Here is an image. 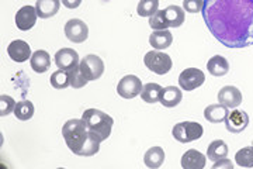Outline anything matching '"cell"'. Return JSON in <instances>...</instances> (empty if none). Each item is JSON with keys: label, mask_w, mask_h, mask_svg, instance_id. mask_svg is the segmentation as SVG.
Masks as SVG:
<instances>
[{"label": "cell", "mask_w": 253, "mask_h": 169, "mask_svg": "<svg viewBox=\"0 0 253 169\" xmlns=\"http://www.w3.org/2000/svg\"><path fill=\"white\" fill-rule=\"evenodd\" d=\"M207 69L212 76H224L229 72V63L224 56L214 55L208 59Z\"/></svg>", "instance_id": "cell-20"}, {"label": "cell", "mask_w": 253, "mask_h": 169, "mask_svg": "<svg viewBox=\"0 0 253 169\" xmlns=\"http://www.w3.org/2000/svg\"><path fill=\"white\" fill-rule=\"evenodd\" d=\"M249 125V116L244 110H234L228 113L225 118V127L229 133L239 134L245 131Z\"/></svg>", "instance_id": "cell-10"}, {"label": "cell", "mask_w": 253, "mask_h": 169, "mask_svg": "<svg viewBox=\"0 0 253 169\" xmlns=\"http://www.w3.org/2000/svg\"><path fill=\"white\" fill-rule=\"evenodd\" d=\"M55 63L59 69L63 71H72L76 66H79V54L72 48H62L55 54Z\"/></svg>", "instance_id": "cell-11"}, {"label": "cell", "mask_w": 253, "mask_h": 169, "mask_svg": "<svg viewBox=\"0 0 253 169\" xmlns=\"http://www.w3.org/2000/svg\"><path fill=\"white\" fill-rule=\"evenodd\" d=\"M204 7V0H183V9L189 13H200Z\"/></svg>", "instance_id": "cell-33"}, {"label": "cell", "mask_w": 253, "mask_h": 169, "mask_svg": "<svg viewBox=\"0 0 253 169\" xmlns=\"http://www.w3.org/2000/svg\"><path fill=\"white\" fill-rule=\"evenodd\" d=\"M204 82H206V75L197 68H187L181 72L179 76V85L181 89L186 92L197 89Z\"/></svg>", "instance_id": "cell-9"}, {"label": "cell", "mask_w": 253, "mask_h": 169, "mask_svg": "<svg viewBox=\"0 0 253 169\" xmlns=\"http://www.w3.org/2000/svg\"><path fill=\"white\" fill-rule=\"evenodd\" d=\"M37 17H38V14H37L36 7L24 6L18 10L17 14H16V26L21 31H28L36 26Z\"/></svg>", "instance_id": "cell-12"}, {"label": "cell", "mask_w": 253, "mask_h": 169, "mask_svg": "<svg viewBox=\"0 0 253 169\" xmlns=\"http://www.w3.org/2000/svg\"><path fill=\"white\" fill-rule=\"evenodd\" d=\"M30 65H31L33 71L37 72V73H44L51 66V56L44 50H38V51H36L31 55Z\"/></svg>", "instance_id": "cell-17"}, {"label": "cell", "mask_w": 253, "mask_h": 169, "mask_svg": "<svg viewBox=\"0 0 253 169\" xmlns=\"http://www.w3.org/2000/svg\"><path fill=\"white\" fill-rule=\"evenodd\" d=\"M68 73H69V78H71V86H72L73 89H81V88H84V86L87 85V82H89V80L83 76V73L81 72V68H79V66H76V68L72 69V71H68Z\"/></svg>", "instance_id": "cell-30"}, {"label": "cell", "mask_w": 253, "mask_h": 169, "mask_svg": "<svg viewBox=\"0 0 253 169\" xmlns=\"http://www.w3.org/2000/svg\"><path fill=\"white\" fill-rule=\"evenodd\" d=\"M82 118L87 127V131L94 135L101 143L106 141L111 134V128L114 124L113 117L97 109H87L82 114Z\"/></svg>", "instance_id": "cell-2"}, {"label": "cell", "mask_w": 253, "mask_h": 169, "mask_svg": "<svg viewBox=\"0 0 253 169\" xmlns=\"http://www.w3.org/2000/svg\"><path fill=\"white\" fill-rule=\"evenodd\" d=\"M79 68H81L83 76L89 82L100 79L101 75L104 73V62L100 56L94 55V54L86 55L79 63Z\"/></svg>", "instance_id": "cell-6"}, {"label": "cell", "mask_w": 253, "mask_h": 169, "mask_svg": "<svg viewBox=\"0 0 253 169\" xmlns=\"http://www.w3.org/2000/svg\"><path fill=\"white\" fill-rule=\"evenodd\" d=\"M159 9V0H139L136 13L141 17H151Z\"/></svg>", "instance_id": "cell-28"}, {"label": "cell", "mask_w": 253, "mask_h": 169, "mask_svg": "<svg viewBox=\"0 0 253 169\" xmlns=\"http://www.w3.org/2000/svg\"><path fill=\"white\" fill-rule=\"evenodd\" d=\"M163 11H165V18H166V23L169 27L177 28L184 23V17H186L184 9H181L180 6L172 4V6L166 7Z\"/></svg>", "instance_id": "cell-22"}, {"label": "cell", "mask_w": 253, "mask_h": 169, "mask_svg": "<svg viewBox=\"0 0 253 169\" xmlns=\"http://www.w3.org/2000/svg\"><path fill=\"white\" fill-rule=\"evenodd\" d=\"M16 102L11 96H7V95H1L0 96V116L4 117L10 114L11 112H14V107H16Z\"/></svg>", "instance_id": "cell-32"}, {"label": "cell", "mask_w": 253, "mask_h": 169, "mask_svg": "<svg viewBox=\"0 0 253 169\" xmlns=\"http://www.w3.org/2000/svg\"><path fill=\"white\" fill-rule=\"evenodd\" d=\"M144 63L149 71L155 72L158 75H166L168 72H170L173 66L172 58L168 54L161 53L158 50L146 53L144 56Z\"/></svg>", "instance_id": "cell-5"}, {"label": "cell", "mask_w": 253, "mask_h": 169, "mask_svg": "<svg viewBox=\"0 0 253 169\" xmlns=\"http://www.w3.org/2000/svg\"><path fill=\"white\" fill-rule=\"evenodd\" d=\"M144 162L148 168L156 169L159 167H162V164L165 162V151L161 147H152L148 151L145 152Z\"/></svg>", "instance_id": "cell-23"}, {"label": "cell", "mask_w": 253, "mask_h": 169, "mask_svg": "<svg viewBox=\"0 0 253 169\" xmlns=\"http://www.w3.org/2000/svg\"><path fill=\"white\" fill-rule=\"evenodd\" d=\"M236 164L244 168H253V147H245L236 152Z\"/></svg>", "instance_id": "cell-29"}, {"label": "cell", "mask_w": 253, "mask_h": 169, "mask_svg": "<svg viewBox=\"0 0 253 169\" xmlns=\"http://www.w3.org/2000/svg\"><path fill=\"white\" fill-rule=\"evenodd\" d=\"M7 54L14 62H26L28 58H31V48L23 40H14L7 47Z\"/></svg>", "instance_id": "cell-13"}, {"label": "cell", "mask_w": 253, "mask_h": 169, "mask_svg": "<svg viewBox=\"0 0 253 169\" xmlns=\"http://www.w3.org/2000/svg\"><path fill=\"white\" fill-rule=\"evenodd\" d=\"M173 43V36L169 30H155L149 37V44L154 47L155 50L161 51L169 48Z\"/></svg>", "instance_id": "cell-16"}, {"label": "cell", "mask_w": 253, "mask_h": 169, "mask_svg": "<svg viewBox=\"0 0 253 169\" xmlns=\"http://www.w3.org/2000/svg\"><path fill=\"white\" fill-rule=\"evenodd\" d=\"M65 36L75 44H82L89 37V27L79 18H72L65 24Z\"/></svg>", "instance_id": "cell-8"}, {"label": "cell", "mask_w": 253, "mask_h": 169, "mask_svg": "<svg viewBox=\"0 0 253 169\" xmlns=\"http://www.w3.org/2000/svg\"><path fill=\"white\" fill-rule=\"evenodd\" d=\"M61 0H37L36 9L37 14L40 18L54 17L59 11Z\"/></svg>", "instance_id": "cell-18"}, {"label": "cell", "mask_w": 253, "mask_h": 169, "mask_svg": "<svg viewBox=\"0 0 253 169\" xmlns=\"http://www.w3.org/2000/svg\"><path fill=\"white\" fill-rule=\"evenodd\" d=\"M203 133H204L203 125L196 121H181L174 125L172 130V135L174 137V140L183 144L200 140L203 137Z\"/></svg>", "instance_id": "cell-4"}, {"label": "cell", "mask_w": 253, "mask_h": 169, "mask_svg": "<svg viewBox=\"0 0 253 169\" xmlns=\"http://www.w3.org/2000/svg\"><path fill=\"white\" fill-rule=\"evenodd\" d=\"M62 4L66 7V9H78L81 6L82 0H61Z\"/></svg>", "instance_id": "cell-35"}, {"label": "cell", "mask_w": 253, "mask_h": 169, "mask_svg": "<svg viewBox=\"0 0 253 169\" xmlns=\"http://www.w3.org/2000/svg\"><path fill=\"white\" fill-rule=\"evenodd\" d=\"M142 82L135 75H126L120 79L117 85V93L123 99H134L142 92Z\"/></svg>", "instance_id": "cell-7"}, {"label": "cell", "mask_w": 253, "mask_h": 169, "mask_svg": "<svg viewBox=\"0 0 253 169\" xmlns=\"http://www.w3.org/2000/svg\"><path fill=\"white\" fill-rule=\"evenodd\" d=\"M14 116L21 121H27L31 117L34 116V105L30 100H21L17 102V105L14 107Z\"/></svg>", "instance_id": "cell-26"}, {"label": "cell", "mask_w": 253, "mask_h": 169, "mask_svg": "<svg viewBox=\"0 0 253 169\" xmlns=\"http://www.w3.org/2000/svg\"><path fill=\"white\" fill-rule=\"evenodd\" d=\"M149 26L154 30H168L169 26L166 23V18H165V11L163 10H158L154 16L149 17Z\"/></svg>", "instance_id": "cell-31"}, {"label": "cell", "mask_w": 253, "mask_h": 169, "mask_svg": "<svg viewBox=\"0 0 253 169\" xmlns=\"http://www.w3.org/2000/svg\"><path fill=\"white\" fill-rule=\"evenodd\" d=\"M163 88L158 83H146L142 88L141 92V98L146 103H156L161 100V95H162Z\"/></svg>", "instance_id": "cell-25"}, {"label": "cell", "mask_w": 253, "mask_h": 169, "mask_svg": "<svg viewBox=\"0 0 253 169\" xmlns=\"http://www.w3.org/2000/svg\"><path fill=\"white\" fill-rule=\"evenodd\" d=\"M49 83L54 86L55 89H66L68 86H71V78H69V73L68 71H63V69H58L54 72L49 78Z\"/></svg>", "instance_id": "cell-27"}, {"label": "cell", "mask_w": 253, "mask_h": 169, "mask_svg": "<svg viewBox=\"0 0 253 169\" xmlns=\"http://www.w3.org/2000/svg\"><path fill=\"white\" fill-rule=\"evenodd\" d=\"M207 164L204 154L197 150H189L181 157V167L184 169H203Z\"/></svg>", "instance_id": "cell-15"}, {"label": "cell", "mask_w": 253, "mask_h": 169, "mask_svg": "<svg viewBox=\"0 0 253 169\" xmlns=\"http://www.w3.org/2000/svg\"><path fill=\"white\" fill-rule=\"evenodd\" d=\"M62 135L68 148L73 154L79 155L83 144L86 143V140L89 137V131H87V127L84 124L83 118H72L63 124Z\"/></svg>", "instance_id": "cell-3"}, {"label": "cell", "mask_w": 253, "mask_h": 169, "mask_svg": "<svg viewBox=\"0 0 253 169\" xmlns=\"http://www.w3.org/2000/svg\"><path fill=\"white\" fill-rule=\"evenodd\" d=\"M228 107L218 103V105H210L208 107H206L204 110V117L206 120L212 123V124H218V123H222L225 121L226 116H228Z\"/></svg>", "instance_id": "cell-19"}, {"label": "cell", "mask_w": 253, "mask_h": 169, "mask_svg": "<svg viewBox=\"0 0 253 169\" xmlns=\"http://www.w3.org/2000/svg\"><path fill=\"white\" fill-rule=\"evenodd\" d=\"M218 102L229 109H236L242 103V93L235 86H224L218 93Z\"/></svg>", "instance_id": "cell-14"}, {"label": "cell", "mask_w": 253, "mask_h": 169, "mask_svg": "<svg viewBox=\"0 0 253 169\" xmlns=\"http://www.w3.org/2000/svg\"><path fill=\"white\" fill-rule=\"evenodd\" d=\"M181 99H183V93L179 88L168 86V88H163L159 102L165 107H176L181 102Z\"/></svg>", "instance_id": "cell-21"}, {"label": "cell", "mask_w": 253, "mask_h": 169, "mask_svg": "<svg viewBox=\"0 0 253 169\" xmlns=\"http://www.w3.org/2000/svg\"><path fill=\"white\" fill-rule=\"evenodd\" d=\"M228 145L225 144V141L222 140H215L212 143L208 145L207 148V158L211 161H219L222 158H226L228 157Z\"/></svg>", "instance_id": "cell-24"}, {"label": "cell", "mask_w": 253, "mask_h": 169, "mask_svg": "<svg viewBox=\"0 0 253 169\" xmlns=\"http://www.w3.org/2000/svg\"><path fill=\"white\" fill-rule=\"evenodd\" d=\"M201 13L222 45L245 48L253 44V0H204Z\"/></svg>", "instance_id": "cell-1"}, {"label": "cell", "mask_w": 253, "mask_h": 169, "mask_svg": "<svg viewBox=\"0 0 253 169\" xmlns=\"http://www.w3.org/2000/svg\"><path fill=\"white\" fill-rule=\"evenodd\" d=\"M234 165L232 162L228 160V158H222V160L215 161L214 165H212V169H232Z\"/></svg>", "instance_id": "cell-34"}]
</instances>
